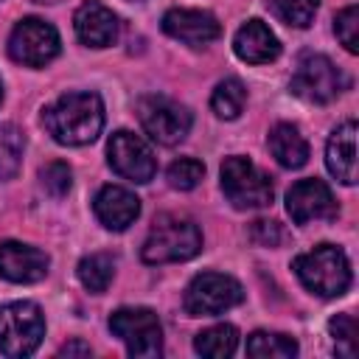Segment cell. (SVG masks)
Listing matches in <instances>:
<instances>
[{
  "instance_id": "1",
  "label": "cell",
  "mask_w": 359,
  "mask_h": 359,
  "mask_svg": "<svg viewBox=\"0 0 359 359\" xmlns=\"http://www.w3.org/2000/svg\"><path fill=\"white\" fill-rule=\"evenodd\" d=\"M48 135L62 146H87L104 129V101L95 93H65L42 109Z\"/></svg>"
},
{
  "instance_id": "2",
  "label": "cell",
  "mask_w": 359,
  "mask_h": 359,
  "mask_svg": "<svg viewBox=\"0 0 359 359\" xmlns=\"http://www.w3.org/2000/svg\"><path fill=\"white\" fill-rule=\"evenodd\" d=\"M202 250V233L199 227L177 213H163L154 219L140 258L146 264H171V261H188Z\"/></svg>"
},
{
  "instance_id": "3",
  "label": "cell",
  "mask_w": 359,
  "mask_h": 359,
  "mask_svg": "<svg viewBox=\"0 0 359 359\" xmlns=\"http://www.w3.org/2000/svg\"><path fill=\"white\" fill-rule=\"evenodd\" d=\"M292 266L300 283L320 297H339L351 286V264L334 244H317L314 250L297 255Z\"/></svg>"
},
{
  "instance_id": "4",
  "label": "cell",
  "mask_w": 359,
  "mask_h": 359,
  "mask_svg": "<svg viewBox=\"0 0 359 359\" xmlns=\"http://www.w3.org/2000/svg\"><path fill=\"white\" fill-rule=\"evenodd\" d=\"M45 337V317L36 303L14 300L0 306V353L20 359L31 356Z\"/></svg>"
},
{
  "instance_id": "5",
  "label": "cell",
  "mask_w": 359,
  "mask_h": 359,
  "mask_svg": "<svg viewBox=\"0 0 359 359\" xmlns=\"http://www.w3.org/2000/svg\"><path fill=\"white\" fill-rule=\"evenodd\" d=\"M222 191L233 208H266L275 196L272 180L247 157H224L222 163Z\"/></svg>"
},
{
  "instance_id": "6",
  "label": "cell",
  "mask_w": 359,
  "mask_h": 359,
  "mask_svg": "<svg viewBox=\"0 0 359 359\" xmlns=\"http://www.w3.org/2000/svg\"><path fill=\"white\" fill-rule=\"evenodd\" d=\"M109 331L126 345L129 356L154 359L163 353V325L151 309H118L109 314Z\"/></svg>"
},
{
  "instance_id": "7",
  "label": "cell",
  "mask_w": 359,
  "mask_h": 359,
  "mask_svg": "<svg viewBox=\"0 0 359 359\" xmlns=\"http://www.w3.org/2000/svg\"><path fill=\"white\" fill-rule=\"evenodd\" d=\"M137 118H140L143 132L160 146L182 143L194 123L188 107H182L180 101L165 98V95H143L137 101Z\"/></svg>"
},
{
  "instance_id": "8",
  "label": "cell",
  "mask_w": 359,
  "mask_h": 359,
  "mask_svg": "<svg viewBox=\"0 0 359 359\" xmlns=\"http://www.w3.org/2000/svg\"><path fill=\"white\" fill-rule=\"evenodd\" d=\"M244 300V289L236 278L222 272H202L185 289V311L191 317H213Z\"/></svg>"
},
{
  "instance_id": "9",
  "label": "cell",
  "mask_w": 359,
  "mask_h": 359,
  "mask_svg": "<svg viewBox=\"0 0 359 359\" xmlns=\"http://www.w3.org/2000/svg\"><path fill=\"white\" fill-rule=\"evenodd\" d=\"M292 93L309 104H328L334 101L342 87H345V79L339 73V67L323 56V53H303L294 73H292Z\"/></svg>"
},
{
  "instance_id": "10",
  "label": "cell",
  "mask_w": 359,
  "mask_h": 359,
  "mask_svg": "<svg viewBox=\"0 0 359 359\" xmlns=\"http://www.w3.org/2000/svg\"><path fill=\"white\" fill-rule=\"evenodd\" d=\"M59 34L50 22L39 17H25L14 25L8 36V56L25 67H45L50 59L59 56Z\"/></svg>"
},
{
  "instance_id": "11",
  "label": "cell",
  "mask_w": 359,
  "mask_h": 359,
  "mask_svg": "<svg viewBox=\"0 0 359 359\" xmlns=\"http://www.w3.org/2000/svg\"><path fill=\"white\" fill-rule=\"evenodd\" d=\"M107 154H109V165L115 174H121L123 180H132V182H149L157 171V160L149 149V143L129 132V129H118L112 137H109V146H107Z\"/></svg>"
},
{
  "instance_id": "12",
  "label": "cell",
  "mask_w": 359,
  "mask_h": 359,
  "mask_svg": "<svg viewBox=\"0 0 359 359\" xmlns=\"http://www.w3.org/2000/svg\"><path fill=\"white\" fill-rule=\"evenodd\" d=\"M286 210L294 224H309L317 219H334L337 199L323 180H300L286 194Z\"/></svg>"
},
{
  "instance_id": "13",
  "label": "cell",
  "mask_w": 359,
  "mask_h": 359,
  "mask_svg": "<svg viewBox=\"0 0 359 359\" xmlns=\"http://www.w3.org/2000/svg\"><path fill=\"white\" fill-rule=\"evenodd\" d=\"M163 31L171 39H180L185 45H208L222 34L219 20L210 11H199V8H171L163 14Z\"/></svg>"
},
{
  "instance_id": "14",
  "label": "cell",
  "mask_w": 359,
  "mask_h": 359,
  "mask_svg": "<svg viewBox=\"0 0 359 359\" xmlns=\"http://www.w3.org/2000/svg\"><path fill=\"white\" fill-rule=\"evenodd\" d=\"M48 266L50 258L31 244H20V241L0 244V278L11 283H36L48 275Z\"/></svg>"
},
{
  "instance_id": "15",
  "label": "cell",
  "mask_w": 359,
  "mask_h": 359,
  "mask_svg": "<svg viewBox=\"0 0 359 359\" xmlns=\"http://www.w3.org/2000/svg\"><path fill=\"white\" fill-rule=\"evenodd\" d=\"M73 28H76L79 42L90 48H107L118 39V17L101 0H84L76 8Z\"/></svg>"
},
{
  "instance_id": "16",
  "label": "cell",
  "mask_w": 359,
  "mask_h": 359,
  "mask_svg": "<svg viewBox=\"0 0 359 359\" xmlns=\"http://www.w3.org/2000/svg\"><path fill=\"white\" fill-rule=\"evenodd\" d=\"M93 210L107 230H126L140 216V199L129 188L104 185L93 199Z\"/></svg>"
},
{
  "instance_id": "17",
  "label": "cell",
  "mask_w": 359,
  "mask_h": 359,
  "mask_svg": "<svg viewBox=\"0 0 359 359\" xmlns=\"http://www.w3.org/2000/svg\"><path fill=\"white\" fill-rule=\"evenodd\" d=\"M233 50H236V56H238L241 62H247V65H266V62L278 59L280 42H278V36L269 31L266 22H261V20H247V22L236 31V36H233Z\"/></svg>"
},
{
  "instance_id": "18",
  "label": "cell",
  "mask_w": 359,
  "mask_h": 359,
  "mask_svg": "<svg viewBox=\"0 0 359 359\" xmlns=\"http://www.w3.org/2000/svg\"><path fill=\"white\" fill-rule=\"evenodd\" d=\"M325 165L342 185L356 182V121H345L331 132L325 143Z\"/></svg>"
},
{
  "instance_id": "19",
  "label": "cell",
  "mask_w": 359,
  "mask_h": 359,
  "mask_svg": "<svg viewBox=\"0 0 359 359\" xmlns=\"http://www.w3.org/2000/svg\"><path fill=\"white\" fill-rule=\"evenodd\" d=\"M266 146L283 168H303L309 163V143L294 123H275Z\"/></svg>"
},
{
  "instance_id": "20",
  "label": "cell",
  "mask_w": 359,
  "mask_h": 359,
  "mask_svg": "<svg viewBox=\"0 0 359 359\" xmlns=\"http://www.w3.org/2000/svg\"><path fill=\"white\" fill-rule=\"evenodd\" d=\"M194 348H196V353H202L208 359H224V356L236 353V348H238V331L230 323L210 325V328H205V331L196 334Z\"/></svg>"
},
{
  "instance_id": "21",
  "label": "cell",
  "mask_w": 359,
  "mask_h": 359,
  "mask_svg": "<svg viewBox=\"0 0 359 359\" xmlns=\"http://www.w3.org/2000/svg\"><path fill=\"white\" fill-rule=\"evenodd\" d=\"M297 353V342L278 331H252L247 337V356L252 359H292Z\"/></svg>"
},
{
  "instance_id": "22",
  "label": "cell",
  "mask_w": 359,
  "mask_h": 359,
  "mask_svg": "<svg viewBox=\"0 0 359 359\" xmlns=\"http://www.w3.org/2000/svg\"><path fill=\"white\" fill-rule=\"evenodd\" d=\"M76 275H79V280H81L84 289H90V292H95V294L107 292V286H109V280H112V275H115L112 255H107V252H93V255L81 258Z\"/></svg>"
},
{
  "instance_id": "23",
  "label": "cell",
  "mask_w": 359,
  "mask_h": 359,
  "mask_svg": "<svg viewBox=\"0 0 359 359\" xmlns=\"http://www.w3.org/2000/svg\"><path fill=\"white\" fill-rule=\"evenodd\" d=\"M244 104H247V87H244L238 79H224V81H219L216 90H213V95H210V109H213L219 118H224V121L238 118L241 109H244Z\"/></svg>"
},
{
  "instance_id": "24",
  "label": "cell",
  "mask_w": 359,
  "mask_h": 359,
  "mask_svg": "<svg viewBox=\"0 0 359 359\" xmlns=\"http://www.w3.org/2000/svg\"><path fill=\"white\" fill-rule=\"evenodd\" d=\"M25 137L14 123H0V180H11L22 165Z\"/></svg>"
},
{
  "instance_id": "25",
  "label": "cell",
  "mask_w": 359,
  "mask_h": 359,
  "mask_svg": "<svg viewBox=\"0 0 359 359\" xmlns=\"http://www.w3.org/2000/svg\"><path fill=\"white\" fill-rule=\"evenodd\" d=\"M320 0H269L272 11L292 28H309Z\"/></svg>"
},
{
  "instance_id": "26",
  "label": "cell",
  "mask_w": 359,
  "mask_h": 359,
  "mask_svg": "<svg viewBox=\"0 0 359 359\" xmlns=\"http://www.w3.org/2000/svg\"><path fill=\"white\" fill-rule=\"evenodd\" d=\"M165 177H168V185H171V188H177V191H191V188H196L199 180L205 177V165H202L199 160H194V157H180V160H174V163L168 165Z\"/></svg>"
},
{
  "instance_id": "27",
  "label": "cell",
  "mask_w": 359,
  "mask_h": 359,
  "mask_svg": "<svg viewBox=\"0 0 359 359\" xmlns=\"http://www.w3.org/2000/svg\"><path fill=\"white\" fill-rule=\"evenodd\" d=\"M328 331L334 337L337 356H353L356 353V320H353V314H337V317H331Z\"/></svg>"
},
{
  "instance_id": "28",
  "label": "cell",
  "mask_w": 359,
  "mask_h": 359,
  "mask_svg": "<svg viewBox=\"0 0 359 359\" xmlns=\"http://www.w3.org/2000/svg\"><path fill=\"white\" fill-rule=\"evenodd\" d=\"M39 182H42L45 194H50L53 199H62V196L70 191V185H73V171H70L67 163L53 160V163H48V165L39 171Z\"/></svg>"
},
{
  "instance_id": "29",
  "label": "cell",
  "mask_w": 359,
  "mask_h": 359,
  "mask_svg": "<svg viewBox=\"0 0 359 359\" xmlns=\"http://www.w3.org/2000/svg\"><path fill=\"white\" fill-rule=\"evenodd\" d=\"M334 34L337 39L345 45L348 53H356L359 50V8L356 6H345L337 20H334Z\"/></svg>"
},
{
  "instance_id": "30",
  "label": "cell",
  "mask_w": 359,
  "mask_h": 359,
  "mask_svg": "<svg viewBox=\"0 0 359 359\" xmlns=\"http://www.w3.org/2000/svg\"><path fill=\"white\" fill-rule=\"evenodd\" d=\"M250 236H252V241L261 244V247H278V244L283 241V230H280V224H278V222H266V219L252 222Z\"/></svg>"
},
{
  "instance_id": "31",
  "label": "cell",
  "mask_w": 359,
  "mask_h": 359,
  "mask_svg": "<svg viewBox=\"0 0 359 359\" xmlns=\"http://www.w3.org/2000/svg\"><path fill=\"white\" fill-rule=\"evenodd\" d=\"M93 351H90V345H84V342H67V345H62L59 348V356H90Z\"/></svg>"
},
{
  "instance_id": "32",
  "label": "cell",
  "mask_w": 359,
  "mask_h": 359,
  "mask_svg": "<svg viewBox=\"0 0 359 359\" xmlns=\"http://www.w3.org/2000/svg\"><path fill=\"white\" fill-rule=\"evenodd\" d=\"M34 3H48L50 6V3H59V0H34Z\"/></svg>"
},
{
  "instance_id": "33",
  "label": "cell",
  "mask_w": 359,
  "mask_h": 359,
  "mask_svg": "<svg viewBox=\"0 0 359 359\" xmlns=\"http://www.w3.org/2000/svg\"><path fill=\"white\" fill-rule=\"evenodd\" d=\"M0 98H3V81H0Z\"/></svg>"
}]
</instances>
